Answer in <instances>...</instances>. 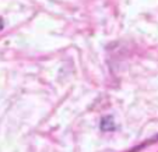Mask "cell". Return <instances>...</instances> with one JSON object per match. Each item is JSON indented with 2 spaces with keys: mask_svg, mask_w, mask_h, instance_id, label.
Returning <instances> with one entry per match:
<instances>
[{
  "mask_svg": "<svg viewBox=\"0 0 158 152\" xmlns=\"http://www.w3.org/2000/svg\"><path fill=\"white\" fill-rule=\"evenodd\" d=\"M3 28V22H2V20H0V30Z\"/></svg>",
  "mask_w": 158,
  "mask_h": 152,
  "instance_id": "6da1fadb",
  "label": "cell"
}]
</instances>
